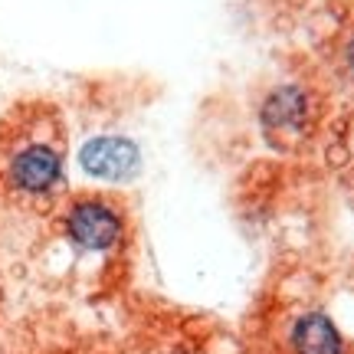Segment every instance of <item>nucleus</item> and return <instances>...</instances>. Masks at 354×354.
Wrapping results in <instances>:
<instances>
[{
	"label": "nucleus",
	"instance_id": "f257e3e1",
	"mask_svg": "<svg viewBox=\"0 0 354 354\" xmlns=\"http://www.w3.org/2000/svg\"><path fill=\"white\" fill-rule=\"evenodd\" d=\"M66 125L50 102H20L0 118V201L43 210L66 174Z\"/></svg>",
	"mask_w": 354,
	"mask_h": 354
},
{
	"label": "nucleus",
	"instance_id": "f03ea898",
	"mask_svg": "<svg viewBox=\"0 0 354 354\" xmlns=\"http://www.w3.org/2000/svg\"><path fill=\"white\" fill-rule=\"evenodd\" d=\"M59 230L73 250L105 256L122 250L128 236V214L109 194H76L63 203Z\"/></svg>",
	"mask_w": 354,
	"mask_h": 354
},
{
	"label": "nucleus",
	"instance_id": "7ed1b4c3",
	"mask_svg": "<svg viewBox=\"0 0 354 354\" xmlns=\"http://www.w3.org/2000/svg\"><path fill=\"white\" fill-rule=\"evenodd\" d=\"M312 95L302 86H276L259 105V125L276 145L302 138L312 125Z\"/></svg>",
	"mask_w": 354,
	"mask_h": 354
},
{
	"label": "nucleus",
	"instance_id": "20e7f679",
	"mask_svg": "<svg viewBox=\"0 0 354 354\" xmlns=\"http://www.w3.org/2000/svg\"><path fill=\"white\" fill-rule=\"evenodd\" d=\"M79 161L92 177H105V180H122L131 177L141 165L138 148L128 138H115V135H102L92 138L88 145H82Z\"/></svg>",
	"mask_w": 354,
	"mask_h": 354
},
{
	"label": "nucleus",
	"instance_id": "39448f33",
	"mask_svg": "<svg viewBox=\"0 0 354 354\" xmlns=\"http://www.w3.org/2000/svg\"><path fill=\"white\" fill-rule=\"evenodd\" d=\"M289 348L292 354H342L344 342L342 331L335 328V322L322 312H308L302 315L289 331Z\"/></svg>",
	"mask_w": 354,
	"mask_h": 354
},
{
	"label": "nucleus",
	"instance_id": "423d86ee",
	"mask_svg": "<svg viewBox=\"0 0 354 354\" xmlns=\"http://www.w3.org/2000/svg\"><path fill=\"white\" fill-rule=\"evenodd\" d=\"M344 59H348V69L354 73V37H351V43H348V50H344Z\"/></svg>",
	"mask_w": 354,
	"mask_h": 354
}]
</instances>
